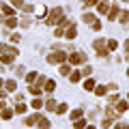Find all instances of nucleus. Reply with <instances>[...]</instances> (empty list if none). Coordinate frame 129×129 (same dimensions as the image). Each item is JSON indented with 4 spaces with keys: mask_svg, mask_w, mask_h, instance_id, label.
Listing matches in <instances>:
<instances>
[{
    "mask_svg": "<svg viewBox=\"0 0 129 129\" xmlns=\"http://www.w3.org/2000/svg\"><path fill=\"white\" fill-rule=\"evenodd\" d=\"M17 54H19V50H15L13 45H5V43H0V62H2V64H13Z\"/></svg>",
    "mask_w": 129,
    "mask_h": 129,
    "instance_id": "obj_1",
    "label": "nucleus"
},
{
    "mask_svg": "<svg viewBox=\"0 0 129 129\" xmlns=\"http://www.w3.org/2000/svg\"><path fill=\"white\" fill-rule=\"evenodd\" d=\"M62 17H64V9H60V7H54L50 13H45V22H47V26H56V24H58Z\"/></svg>",
    "mask_w": 129,
    "mask_h": 129,
    "instance_id": "obj_2",
    "label": "nucleus"
},
{
    "mask_svg": "<svg viewBox=\"0 0 129 129\" xmlns=\"http://www.w3.org/2000/svg\"><path fill=\"white\" fill-rule=\"evenodd\" d=\"M67 60V52L64 50H54L52 54H47V62L50 64H60Z\"/></svg>",
    "mask_w": 129,
    "mask_h": 129,
    "instance_id": "obj_3",
    "label": "nucleus"
},
{
    "mask_svg": "<svg viewBox=\"0 0 129 129\" xmlns=\"http://www.w3.org/2000/svg\"><path fill=\"white\" fill-rule=\"evenodd\" d=\"M67 62H69L71 67H75V64H84V62H86V54H84V52H71V54H67Z\"/></svg>",
    "mask_w": 129,
    "mask_h": 129,
    "instance_id": "obj_4",
    "label": "nucleus"
},
{
    "mask_svg": "<svg viewBox=\"0 0 129 129\" xmlns=\"http://www.w3.org/2000/svg\"><path fill=\"white\" fill-rule=\"evenodd\" d=\"M92 47H95V52H97V56H99V58H106V56H108L106 39H95V41H92Z\"/></svg>",
    "mask_w": 129,
    "mask_h": 129,
    "instance_id": "obj_5",
    "label": "nucleus"
},
{
    "mask_svg": "<svg viewBox=\"0 0 129 129\" xmlns=\"http://www.w3.org/2000/svg\"><path fill=\"white\" fill-rule=\"evenodd\" d=\"M62 37H67V39H75V37H78V28H75V24H69V26L64 28Z\"/></svg>",
    "mask_w": 129,
    "mask_h": 129,
    "instance_id": "obj_6",
    "label": "nucleus"
},
{
    "mask_svg": "<svg viewBox=\"0 0 129 129\" xmlns=\"http://www.w3.org/2000/svg\"><path fill=\"white\" fill-rule=\"evenodd\" d=\"M97 13H99V15H106L108 13V9H110V5H108V2H106V0H97Z\"/></svg>",
    "mask_w": 129,
    "mask_h": 129,
    "instance_id": "obj_7",
    "label": "nucleus"
},
{
    "mask_svg": "<svg viewBox=\"0 0 129 129\" xmlns=\"http://www.w3.org/2000/svg\"><path fill=\"white\" fill-rule=\"evenodd\" d=\"M108 19H110V22H116V19H118V7H116V5H112L110 7V9H108Z\"/></svg>",
    "mask_w": 129,
    "mask_h": 129,
    "instance_id": "obj_8",
    "label": "nucleus"
},
{
    "mask_svg": "<svg viewBox=\"0 0 129 129\" xmlns=\"http://www.w3.org/2000/svg\"><path fill=\"white\" fill-rule=\"evenodd\" d=\"M2 88H5L7 92H15V90H17V82H15V78L13 80H7V82L2 84Z\"/></svg>",
    "mask_w": 129,
    "mask_h": 129,
    "instance_id": "obj_9",
    "label": "nucleus"
},
{
    "mask_svg": "<svg viewBox=\"0 0 129 129\" xmlns=\"http://www.w3.org/2000/svg\"><path fill=\"white\" fill-rule=\"evenodd\" d=\"M0 116H2V118H5V120H11V118H13V116H15V112H13V108H2V110H0Z\"/></svg>",
    "mask_w": 129,
    "mask_h": 129,
    "instance_id": "obj_10",
    "label": "nucleus"
},
{
    "mask_svg": "<svg viewBox=\"0 0 129 129\" xmlns=\"http://www.w3.org/2000/svg\"><path fill=\"white\" fill-rule=\"evenodd\" d=\"M54 88H56V82H54V80H45V82H43V90H45V92H50V95H52Z\"/></svg>",
    "mask_w": 129,
    "mask_h": 129,
    "instance_id": "obj_11",
    "label": "nucleus"
},
{
    "mask_svg": "<svg viewBox=\"0 0 129 129\" xmlns=\"http://www.w3.org/2000/svg\"><path fill=\"white\" fill-rule=\"evenodd\" d=\"M58 71H60V75H69V73H71V64L67 62V60H64V62H60Z\"/></svg>",
    "mask_w": 129,
    "mask_h": 129,
    "instance_id": "obj_12",
    "label": "nucleus"
},
{
    "mask_svg": "<svg viewBox=\"0 0 129 129\" xmlns=\"http://www.w3.org/2000/svg\"><path fill=\"white\" fill-rule=\"evenodd\" d=\"M28 92H30L32 97H39V95L43 92V88H41V86H37V84H30V86H28Z\"/></svg>",
    "mask_w": 129,
    "mask_h": 129,
    "instance_id": "obj_13",
    "label": "nucleus"
},
{
    "mask_svg": "<svg viewBox=\"0 0 129 129\" xmlns=\"http://www.w3.org/2000/svg\"><path fill=\"white\" fill-rule=\"evenodd\" d=\"M114 108H116V112H127V101H120V99H116L114 101Z\"/></svg>",
    "mask_w": 129,
    "mask_h": 129,
    "instance_id": "obj_14",
    "label": "nucleus"
},
{
    "mask_svg": "<svg viewBox=\"0 0 129 129\" xmlns=\"http://www.w3.org/2000/svg\"><path fill=\"white\" fill-rule=\"evenodd\" d=\"M37 127L47 129V127H52V123H50V118H45V116H39V120H37Z\"/></svg>",
    "mask_w": 129,
    "mask_h": 129,
    "instance_id": "obj_15",
    "label": "nucleus"
},
{
    "mask_svg": "<svg viewBox=\"0 0 129 129\" xmlns=\"http://www.w3.org/2000/svg\"><path fill=\"white\" fill-rule=\"evenodd\" d=\"M106 116H108V118H110V120L118 118V112H116V108H114V106H110V108H108V110H106Z\"/></svg>",
    "mask_w": 129,
    "mask_h": 129,
    "instance_id": "obj_16",
    "label": "nucleus"
},
{
    "mask_svg": "<svg viewBox=\"0 0 129 129\" xmlns=\"http://www.w3.org/2000/svg\"><path fill=\"white\" fill-rule=\"evenodd\" d=\"M13 112L15 114H24L26 112V103H15L13 101Z\"/></svg>",
    "mask_w": 129,
    "mask_h": 129,
    "instance_id": "obj_17",
    "label": "nucleus"
},
{
    "mask_svg": "<svg viewBox=\"0 0 129 129\" xmlns=\"http://www.w3.org/2000/svg\"><path fill=\"white\" fill-rule=\"evenodd\" d=\"M92 92H95L97 97H106L108 88H106V86H97V84H95V88H92Z\"/></svg>",
    "mask_w": 129,
    "mask_h": 129,
    "instance_id": "obj_18",
    "label": "nucleus"
},
{
    "mask_svg": "<svg viewBox=\"0 0 129 129\" xmlns=\"http://www.w3.org/2000/svg\"><path fill=\"white\" fill-rule=\"evenodd\" d=\"M95 80H90V78H86V80H84V84H82V86H84V90H92V88H95Z\"/></svg>",
    "mask_w": 129,
    "mask_h": 129,
    "instance_id": "obj_19",
    "label": "nucleus"
},
{
    "mask_svg": "<svg viewBox=\"0 0 129 129\" xmlns=\"http://www.w3.org/2000/svg\"><path fill=\"white\" fill-rule=\"evenodd\" d=\"M39 116H41V114H32L30 118H26V120H24V123H26L28 127H35V125H37V120H39Z\"/></svg>",
    "mask_w": 129,
    "mask_h": 129,
    "instance_id": "obj_20",
    "label": "nucleus"
},
{
    "mask_svg": "<svg viewBox=\"0 0 129 129\" xmlns=\"http://www.w3.org/2000/svg\"><path fill=\"white\" fill-rule=\"evenodd\" d=\"M43 106H45V110H50V112H54V108H56V99H47V101H43Z\"/></svg>",
    "mask_w": 129,
    "mask_h": 129,
    "instance_id": "obj_21",
    "label": "nucleus"
},
{
    "mask_svg": "<svg viewBox=\"0 0 129 129\" xmlns=\"http://www.w3.org/2000/svg\"><path fill=\"white\" fill-rule=\"evenodd\" d=\"M106 47H108V52L110 50H118V41H116V39H110V41H106Z\"/></svg>",
    "mask_w": 129,
    "mask_h": 129,
    "instance_id": "obj_22",
    "label": "nucleus"
},
{
    "mask_svg": "<svg viewBox=\"0 0 129 129\" xmlns=\"http://www.w3.org/2000/svg\"><path fill=\"white\" fill-rule=\"evenodd\" d=\"M69 80H71V82H75V84H78L80 80H82V73H80V71H71V73H69Z\"/></svg>",
    "mask_w": 129,
    "mask_h": 129,
    "instance_id": "obj_23",
    "label": "nucleus"
},
{
    "mask_svg": "<svg viewBox=\"0 0 129 129\" xmlns=\"http://www.w3.org/2000/svg\"><path fill=\"white\" fill-rule=\"evenodd\" d=\"M24 75H26L28 84H35V80H37V73H35V71H28V73H24Z\"/></svg>",
    "mask_w": 129,
    "mask_h": 129,
    "instance_id": "obj_24",
    "label": "nucleus"
},
{
    "mask_svg": "<svg viewBox=\"0 0 129 129\" xmlns=\"http://www.w3.org/2000/svg\"><path fill=\"white\" fill-rule=\"evenodd\" d=\"M54 112H58V114H64V112H67V103H56V108H54Z\"/></svg>",
    "mask_w": 129,
    "mask_h": 129,
    "instance_id": "obj_25",
    "label": "nucleus"
},
{
    "mask_svg": "<svg viewBox=\"0 0 129 129\" xmlns=\"http://www.w3.org/2000/svg\"><path fill=\"white\" fill-rule=\"evenodd\" d=\"M80 116H84V110H73V112L69 114V118H71V120H78Z\"/></svg>",
    "mask_w": 129,
    "mask_h": 129,
    "instance_id": "obj_26",
    "label": "nucleus"
},
{
    "mask_svg": "<svg viewBox=\"0 0 129 129\" xmlns=\"http://www.w3.org/2000/svg\"><path fill=\"white\" fill-rule=\"evenodd\" d=\"M90 26H92V30H95V32H99V30L103 28V24L99 22V19H92V22H90Z\"/></svg>",
    "mask_w": 129,
    "mask_h": 129,
    "instance_id": "obj_27",
    "label": "nucleus"
},
{
    "mask_svg": "<svg viewBox=\"0 0 129 129\" xmlns=\"http://www.w3.org/2000/svg\"><path fill=\"white\" fill-rule=\"evenodd\" d=\"M118 17H120V24H123V26H127V19H129V13H127V11H120Z\"/></svg>",
    "mask_w": 129,
    "mask_h": 129,
    "instance_id": "obj_28",
    "label": "nucleus"
},
{
    "mask_svg": "<svg viewBox=\"0 0 129 129\" xmlns=\"http://www.w3.org/2000/svg\"><path fill=\"white\" fill-rule=\"evenodd\" d=\"M56 26H58V28L54 30V37H56V39H60V37H62V32H64V26H60V24H56Z\"/></svg>",
    "mask_w": 129,
    "mask_h": 129,
    "instance_id": "obj_29",
    "label": "nucleus"
},
{
    "mask_svg": "<svg viewBox=\"0 0 129 129\" xmlns=\"http://www.w3.org/2000/svg\"><path fill=\"white\" fill-rule=\"evenodd\" d=\"M37 13H39L37 17H39V19H43V17H45V13H47V9H45V7L41 5V7H39V9H37Z\"/></svg>",
    "mask_w": 129,
    "mask_h": 129,
    "instance_id": "obj_30",
    "label": "nucleus"
},
{
    "mask_svg": "<svg viewBox=\"0 0 129 129\" xmlns=\"http://www.w3.org/2000/svg\"><path fill=\"white\" fill-rule=\"evenodd\" d=\"M2 13H5V15H15V9H13V7H2Z\"/></svg>",
    "mask_w": 129,
    "mask_h": 129,
    "instance_id": "obj_31",
    "label": "nucleus"
},
{
    "mask_svg": "<svg viewBox=\"0 0 129 129\" xmlns=\"http://www.w3.org/2000/svg\"><path fill=\"white\" fill-rule=\"evenodd\" d=\"M24 2H26V0H11V7H13V9H22Z\"/></svg>",
    "mask_w": 129,
    "mask_h": 129,
    "instance_id": "obj_32",
    "label": "nucleus"
},
{
    "mask_svg": "<svg viewBox=\"0 0 129 129\" xmlns=\"http://www.w3.org/2000/svg\"><path fill=\"white\" fill-rule=\"evenodd\" d=\"M73 123H75V127H78V129H82V127H86V125H88L86 120H82V116H80L78 120H73Z\"/></svg>",
    "mask_w": 129,
    "mask_h": 129,
    "instance_id": "obj_33",
    "label": "nucleus"
},
{
    "mask_svg": "<svg viewBox=\"0 0 129 129\" xmlns=\"http://www.w3.org/2000/svg\"><path fill=\"white\" fill-rule=\"evenodd\" d=\"M32 9H35V7L28 5V2H24V5H22V11H24V13H32Z\"/></svg>",
    "mask_w": 129,
    "mask_h": 129,
    "instance_id": "obj_34",
    "label": "nucleus"
},
{
    "mask_svg": "<svg viewBox=\"0 0 129 129\" xmlns=\"http://www.w3.org/2000/svg\"><path fill=\"white\" fill-rule=\"evenodd\" d=\"M82 19H84L86 24H90L92 19H95V15H92V13H84V15H82Z\"/></svg>",
    "mask_w": 129,
    "mask_h": 129,
    "instance_id": "obj_35",
    "label": "nucleus"
},
{
    "mask_svg": "<svg viewBox=\"0 0 129 129\" xmlns=\"http://www.w3.org/2000/svg\"><path fill=\"white\" fill-rule=\"evenodd\" d=\"M32 108H43V101L39 99V97H35V99H32Z\"/></svg>",
    "mask_w": 129,
    "mask_h": 129,
    "instance_id": "obj_36",
    "label": "nucleus"
},
{
    "mask_svg": "<svg viewBox=\"0 0 129 129\" xmlns=\"http://www.w3.org/2000/svg\"><path fill=\"white\" fill-rule=\"evenodd\" d=\"M80 73H82V75H84V78H88V75H90V73H92V67H84V69H82V71H80Z\"/></svg>",
    "mask_w": 129,
    "mask_h": 129,
    "instance_id": "obj_37",
    "label": "nucleus"
},
{
    "mask_svg": "<svg viewBox=\"0 0 129 129\" xmlns=\"http://www.w3.org/2000/svg\"><path fill=\"white\" fill-rule=\"evenodd\" d=\"M45 75H37V80H35V82H37V86H43V82H45Z\"/></svg>",
    "mask_w": 129,
    "mask_h": 129,
    "instance_id": "obj_38",
    "label": "nucleus"
},
{
    "mask_svg": "<svg viewBox=\"0 0 129 129\" xmlns=\"http://www.w3.org/2000/svg\"><path fill=\"white\" fill-rule=\"evenodd\" d=\"M116 99H118V95L114 92V95H110V97H108V103H110V106H114V101H116Z\"/></svg>",
    "mask_w": 129,
    "mask_h": 129,
    "instance_id": "obj_39",
    "label": "nucleus"
},
{
    "mask_svg": "<svg viewBox=\"0 0 129 129\" xmlns=\"http://www.w3.org/2000/svg\"><path fill=\"white\" fill-rule=\"evenodd\" d=\"M82 2H84L86 7H95V5H97V0H82Z\"/></svg>",
    "mask_w": 129,
    "mask_h": 129,
    "instance_id": "obj_40",
    "label": "nucleus"
},
{
    "mask_svg": "<svg viewBox=\"0 0 129 129\" xmlns=\"http://www.w3.org/2000/svg\"><path fill=\"white\" fill-rule=\"evenodd\" d=\"M112 123H114V120H110V118H106V120H101V127H110Z\"/></svg>",
    "mask_w": 129,
    "mask_h": 129,
    "instance_id": "obj_41",
    "label": "nucleus"
},
{
    "mask_svg": "<svg viewBox=\"0 0 129 129\" xmlns=\"http://www.w3.org/2000/svg\"><path fill=\"white\" fill-rule=\"evenodd\" d=\"M19 26H24V28L30 26V19H28V17H26V19H22V22H19Z\"/></svg>",
    "mask_w": 129,
    "mask_h": 129,
    "instance_id": "obj_42",
    "label": "nucleus"
},
{
    "mask_svg": "<svg viewBox=\"0 0 129 129\" xmlns=\"http://www.w3.org/2000/svg\"><path fill=\"white\" fill-rule=\"evenodd\" d=\"M26 73V71H24V67H17V69H15V75H24Z\"/></svg>",
    "mask_w": 129,
    "mask_h": 129,
    "instance_id": "obj_43",
    "label": "nucleus"
},
{
    "mask_svg": "<svg viewBox=\"0 0 129 129\" xmlns=\"http://www.w3.org/2000/svg\"><path fill=\"white\" fill-rule=\"evenodd\" d=\"M11 41H13V43H17V41H19V35H15V32H13V35H11Z\"/></svg>",
    "mask_w": 129,
    "mask_h": 129,
    "instance_id": "obj_44",
    "label": "nucleus"
},
{
    "mask_svg": "<svg viewBox=\"0 0 129 129\" xmlns=\"http://www.w3.org/2000/svg\"><path fill=\"white\" fill-rule=\"evenodd\" d=\"M5 106H7V103H5V101H0V110H2V108H5Z\"/></svg>",
    "mask_w": 129,
    "mask_h": 129,
    "instance_id": "obj_45",
    "label": "nucleus"
},
{
    "mask_svg": "<svg viewBox=\"0 0 129 129\" xmlns=\"http://www.w3.org/2000/svg\"><path fill=\"white\" fill-rule=\"evenodd\" d=\"M2 84H5V80H2V78H0V88H2Z\"/></svg>",
    "mask_w": 129,
    "mask_h": 129,
    "instance_id": "obj_46",
    "label": "nucleus"
},
{
    "mask_svg": "<svg viewBox=\"0 0 129 129\" xmlns=\"http://www.w3.org/2000/svg\"><path fill=\"white\" fill-rule=\"evenodd\" d=\"M2 7H5V2H0V11H2Z\"/></svg>",
    "mask_w": 129,
    "mask_h": 129,
    "instance_id": "obj_47",
    "label": "nucleus"
}]
</instances>
